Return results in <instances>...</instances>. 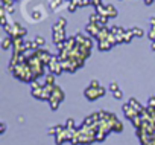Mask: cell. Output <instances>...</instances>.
Here are the masks:
<instances>
[{"label":"cell","mask_w":155,"mask_h":145,"mask_svg":"<svg viewBox=\"0 0 155 145\" xmlns=\"http://www.w3.org/2000/svg\"><path fill=\"white\" fill-rule=\"evenodd\" d=\"M104 95H105V89L102 86H99V87H91L90 86V87L85 89V98L90 99V101H94V99H97Z\"/></svg>","instance_id":"6da1fadb"},{"label":"cell","mask_w":155,"mask_h":145,"mask_svg":"<svg viewBox=\"0 0 155 145\" xmlns=\"http://www.w3.org/2000/svg\"><path fill=\"white\" fill-rule=\"evenodd\" d=\"M123 112H125L126 118H128V119H131V121H132V119H135V118L140 115L135 109H132V107H131V104H125V105H123Z\"/></svg>","instance_id":"7a4b0ae2"},{"label":"cell","mask_w":155,"mask_h":145,"mask_svg":"<svg viewBox=\"0 0 155 145\" xmlns=\"http://www.w3.org/2000/svg\"><path fill=\"white\" fill-rule=\"evenodd\" d=\"M87 32H88L90 35H96V37H97L99 32H101L99 28H97V23H90V25L87 26Z\"/></svg>","instance_id":"3957f363"},{"label":"cell","mask_w":155,"mask_h":145,"mask_svg":"<svg viewBox=\"0 0 155 145\" xmlns=\"http://www.w3.org/2000/svg\"><path fill=\"white\" fill-rule=\"evenodd\" d=\"M105 11H107V17H116L117 16V11H116V8L113 5H107Z\"/></svg>","instance_id":"277c9868"},{"label":"cell","mask_w":155,"mask_h":145,"mask_svg":"<svg viewBox=\"0 0 155 145\" xmlns=\"http://www.w3.org/2000/svg\"><path fill=\"white\" fill-rule=\"evenodd\" d=\"M65 128L70 130V131H74V121H73L71 118L67 119V122H65Z\"/></svg>","instance_id":"5b68a950"},{"label":"cell","mask_w":155,"mask_h":145,"mask_svg":"<svg viewBox=\"0 0 155 145\" xmlns=\"http://www.w3.org/2000/svg\"><path fill=\"white\" fill-rule=\"evenodd\" d=\"M132 31V34L135 35V37H143V29H140V28H134V29H131Z\"/></svg>","instance_id":"8992f818"},{"label":"cell","mask_w":155,"mask_h":145,"mask_svg":"<svg viewBox=\"0 0 155 145\" xmlns=\"http://www.w3.org/2000/svg\"><path fill=\"white\" fill-rule=\"evenodd\" d=\"M76 8H78V3L74 2V0L68 3V11H70V12H74V11H76Z\"/></svg>","instance_id":"52a82bcc"},{"label":"cell","mask_w":155,"mask_h":145,"mask_svg":"<svg viewBox=\"0 0 155 145\" xmlns=\"http://www.w3.org/2000/svg\"><path fill=\"white\" fill-rule=\"evenodd\" d=\"M53 81H55V77H53V75H47V77H46V83H47V86H55Z\"/></svg>","instance_id":"ba28073f"},{"label":"cell","mask_w":155,"mask_h":145,"mask_svg":"<svg viewBox=\"0 0 155 145\" xmlns=\"http://www.w3.org/2000/svg\"><path fill=\"white\" fill-rule=\"evenodd\" d=\"M74 2L78 3V6H84V5H88V3H91V0H74Z\"/></svg>","instance_id":"9c48e42d"},{"label":"cell","mask_w":155,"mask_h":145,"mask_svg":"<svg viewBox=\"0 0 155 145\" xmlns=\"http://www.w3.org/2000/svg\"><path fill=\"white\" fill-rule=\"evenodd\" d=\"M132 35H134V34H132V31H129V32H125V37H123V41H126V43H128V41H131V38H132Z\"/></svg>","instance_id":"30bf717a"},{"label":"cell","mask_w":155,"mask_h":145,"mask_svg":"<svg viewBox=\"0 0 155 145\" xmlns=\"http://www.w3.org/2000/svg\"><path fill=\"white\" fill-rule=\"evenodd\" d=\"M11 43H12V38H5V40H3V43H2V46H3V49H8Z\"/></svg>","instance_id":"8fae6325"},{"label":"cell","mask_w":155,"mask_h":145,"mask_svg":"<svg viewBox=\"0 0 155 145\" xmlns=\"http://www.w3.org/2000/svg\"><path fill=\"white\" fill-rule=\"evenodd\" d=\"M113 95H114V98L116 99H122V96H123V93H122V90L119 89V90H116V92H113Z\"/></svg>","instance_id":"7c38bea8"},{"label":"cell","mask_w":155,"mask_h":145,"mask_svg":"<svg viewBox=\"0 0 155 145\" xmlns=\"http://www.w3.org/2000/svg\"><path fill=\"white\" fill-rule=\"evenodd\" d=\"M35 43H37L38 46H43V44H44V38H43V37H37V38H35Z\"/></svg>","instance_id":"4fadbf2b"},{"label":"cell","mask_w":155,"mask_h":145,"mask_svg":"<svg viewBox=\"0 0 155 145\" xmlns=\"http://www.w3.org/2000/svg\"><path fill=\"white\" fill-rule=\"evenodd\" d=\"M110 90H111V92H116V90H119V86H117V83H113V84L110 86Z\"/></svg>","instance_id":"5bb4252c"},{"label":"cell","mask_w":155,"mask_h":145,"mask_svg":"<svg viewBox=\"0 0 155 145\" xmlns=\"http://www.w3.org/2000/svg\"><path fill=\"white\" fill-rule=\"evenodd\" d=\"M149 107H153V109H155V96H152V98L149 99Z\"/></svg>","instance_id":"9a60e30c"},{"label":"cell","mask_w":155,"mask_h":145,"mask_svg":"<svg viewBox=\"0 0 155 145\" xmlns=\"http://www.w3.org/2000/svg\"><path fill=\"white\" fill-rule=\"evenodd\" d=\"M91 3L97 8V6H101V0H91Z\"/></svg>","instance_id":"2e32d148"},{"label":"cell","mask_w":155,"mask_h":145,"mask_svg":"<svg viewBox=\"0 0 155 145\" xmlns=\"http://www.w3.org/2000/svg\"><path fill=\"white\" fill-rule=\"evenodd\" d=\"M5 130H6V125H5V124H2V133H5Z\"/></svg>","instance_id":"e0dca14e"}]
</instances>
